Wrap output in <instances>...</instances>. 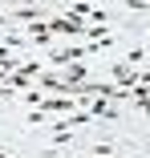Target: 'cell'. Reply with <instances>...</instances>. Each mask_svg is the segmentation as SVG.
Instances as JSON below:
<instances>
[{"mask_svg":"<svg viewBox=\"0 0 150 158\" xmlns=\"http://www.w3.org/2000/svg\"><path fill=\"white\" fill-rule=\"evenodd\" d=\"M0 158H12V154H8V150H4V146H0Z\"/></svg>","mask_w":150,"mask_h":158,"instance_id":"cell-3","label":"cell"},{"mask_svg":"<svg viewBox=\"0 0 150 158\" xmlns=\"http://www.w3.org/2000/svg\"><path fill=\"white\" fill-rule=\"evenodd\" d=\"M142 57H146V49H130V53H126V65L138 69V65H142Z\"/></svg>","mask_w":150,"mask_h":158,"instance_id":"cell-2","label":"cell"},{"mask_svg":"<svg viewBox=\"0 0 150 158\" xmlns=\"http://www.w3.org/2000/svg\"><path fill=\"white\" fill-rule=\"evenodd\" d=\"M94 49H53L49 53V61L53 65H73V61H81V57H89Z\"/></svg>","mask_w":150,"mask_h":158,"instance_id":"cell-1","label":"cell"}]
</instances>
